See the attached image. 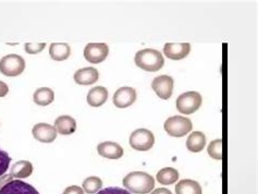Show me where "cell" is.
<instances>
[{
    "label": "cell",
    "mask_w": 258,
    "mask_h": 194,
    "mask_svg": "<svg viewBox=\"0 0 258 194\" xmlns=\"http://www.w3.org/2000/svg\"><path fill=\"white\" fill-rule=\"evenodd\" d=\"M179 172L172 167H166L157 172V181L162 185H170L178 181Z\"/></svg>",
    "instance_id": "obj_22"
},
{
    "label": "cell",
    "mask_w": 258,
    "mask_h": 194,
    "mask_svg": "<svg viewBox=\"0 0 258 194\" xmlns=\"http://www.w3.org/2000/svg\"><path fill=\"white\" fill-rule=\"evenodd\" d=\"M206 145V137L201 131L192 132L186 141V147L188 151L193 153H199L204 150Z\"/></svg>",
    "instance_id": "obj_19"
},
{
    "label": "cell",
    "mask_w": 258,
    "mask_h": 194,
    "mask_svg": "<svg viewBox=\"0 0 258 194\" xmlns=\"http://www.w3.org/2000/svg\"><path fill=\"white\" fill-rule=\"evenodd\" d=\"M99 79V72L93 67L82 68L74 73V81L80 85H92L97 82Z\"/></svg>",
    "instance_id": "obj_13"
},
{
    "label": "cell",
    "mask_w": 258,
    "mask_h": 194,
    "mask_svg": "<svg viewBox=\"0 0 258 194\" xmlns=\"http://www.w3.org/2000/svg\"><path fill=\"white\" fill-rule=\"evenodd\" d=\"M152 194H172V193H171L170 190H168V189H166V188H159V189H157V190L153 191Z\"/></svg>",
    "instance_id": "obj_31"
},
{
    "label": "cell",
    "mask_w": 258,
    "mask_h": 194,
    "mask_svg": "<svg viewBox=\"0 0 258 194\" xmlns=\"http://www.w3.org/2000/svg\"><path fill=\"white\" fill-rule=\"evenodd\" d=\"M46 47V43H28L25 44L24 49L25 51L30 53V55H35L42 50H44Z\"/></svg>",
    "instance_id": "obj_26"
},
{
    "label": "cell",
    "mask_w": 258,
    "mask_h": 194,
    "mask_svg": "<svg viewBox=\"0 0 258 194\" xmlns=\"http://www.w3.org/2000/svg\"><path fill=\"white\" fill-rule=\"evenodd\" d=\"M83 191L87 194H96L103 186V181L98 177H88L83 181Z\"/></svg>",
    "instance_id": "obj_23"
},
{
    "label": "cell",
    "mask_w": 258,
    "mask_h": 194,
    "mask_svg": "<svg viewBox=\"0 0 258 194\" xmlns=\"http://www.w3.org/2000/svg\"><path fill=\"white\" fill-rule=\"evenodd\" d=\"M0 194H39L38 191L33 185L26 183L22 180H12L11 182L7 183L0 190Z\"/></svg>",
    "instance_id": "obj_12"
},
{
    "label": "cell",
    "mask_w": 258,
    "mask_h": 194,
    "mask_svg": "<svg viewBox=\"0 0 258 194\" xmlns=\"http://www.w3.org/2000/svg\"><path fill=\"white\" fill-rule=\"evenodd\" d=\"M33 172V165L29 160H19L11 167L10 175L17 179L29 178Z\"/></svg>",
    "instance_id": "obj_17"
},
{
    "label": "cell",
    "mask_w": 258,
    "mask_h": 194,
    "mask_svg": "<svg viewBox=\"0 0 258 194\" xmlns=\"http://www.w3.org/2000/svg\"><path fill=\"white\" fill-rule=\"evenodd\" d=\"M207 152L212 158L216 160H221L222 159V140L218 139V140H215L213 142H210L208 145Z\"/></svg>",
    "instance_id": "obj_24"
},
{
    "label": "cell",
    "mask_w": 258,
    "mask_h": 194,
    "mask_svg": "<svg viewBox=\"0 0 258 194\" xmlns=\"http://www.w3.org/2000/svg\"><path fill=\"white\" fill-rule=\"evenodd\" d=\"M109 47L105 43H90L84 48V58L90 63L97 64L108 57Z\"/></svg>",
    "instance_id": "obj_7"
},
{
    "label": "cell",
    "mask_w": 258,
    "mask_h": 194,
    "mask_svg": "<svg viewBox=\"0 0 258 194\" xmlns=\"http://www.w3.org/2000/svg\"><path fill=\"white\" fill-rule=\"evenodd\" d=\"M174 86V80L169 76H160L154 79L152 88L156 94L161 99H169L172 95Z\"/></svg>",
    "instance_id": "obj_8"
},
{
    "label": "cell",
    "mask_w": 258,
    "mask_h": 194,
    "mask_svg": "<svg viewBox=\"0 0 258 194\" xmlns=\"http://www.w3.org/2000/svg\"><path fill=\"white\" fill-rule=\"evenodd\" d=\"M33 100L38 106H47L55 100V93L49 88H40L34 93Z\"/></svg>",
    "instance_id": "obj_21"
},
{
    "label": "cell",
    "mask_w": 258,
    "mask_h": 194,
    "mask_svg": "<svg viewBox=\"0 0 258 194\" xmlns=\"http://www.w3.org/2000/svg\"><path fill=\"white\" fill-rule=\"evenodd\" d=\"M108 99V90L104 86H96L90 90L86 97L87 104L92 107L103 106Z\"/></svg>",
    "instance_id": "obj_15"
},
{
    "label": "cell",
    "mask_w": 258,
    "mask_h": 194,
    "mask_svg": "<svg viewBox=\"0 0 258 194\" xmlns=\"http://www.w3.org/2000/svg\"><path fill=\"white\" fill-rule=\"evenodd\" d=\"M25 70V60L16 53L5 56L0 60V72L6 77H18Z\"/></svg>",
    "instance_id": "obj_4"
},
{
    "label": "cell",
    "mask_w": 258,
    "mask_h": 194,
    "mask_svg": "<svg viewBox=\"0 0 258 194\" xmlns=\"http://www.w3.org/2000/svg\"><path fill=\"white\" fill-rule=\"evenodd\" d=\"M135 100H137V91L133 88H128V86L120 88L115 91L112 98L113 105L118 108H126V107L134 104Z\"/></svg>",
    "instance_id": "obj_9"
},
{
    "label": "cell",
    "mask_w": 258,
    "mask_h": 194,
    "mask_svg": "<svg viewBox=\"0 0 258 194\" xmlns=\"http://www.w3.org/2000/svg\"><path fill=\"white\" fill-rule=\"evenodd\" d=\"M49 55L56 61H63L70 57L71 48L66 43H53L49 47Z\"/></svg>",
    "instance_id": "obj_18"
},
{
    "label": "cell",
    "mask_w": 258,
    "mask_h": 194,
    "mask_svg": "<svg viewBox=\"0 0 258 194\" xmlns=\"http://www.w3.org/2000/svg\"><path fill=\"white\" fill-rule=\"evenodd\" d=\"M9 92V88L5 82L0 81V97H5Z\"/></svg>",
    "instance_id": "obj_30"
},
{
    "label": "cell",
    "mask_w": 258,
    "mask_h": 194,
    "mask_svg": "<svg viewBox=\"0 0 258 194\" xmlns=\"http://www.w3.org/2000/svg\"><path fill=\"white\" fill-rule=\"evenodd\" d=\"M96 194H131V193L124 189L118 188V186H109V188L100 190Z\"/></svg>",
    "instance_id": "obj_27"
},
{
    "label": "cell",
    "mask_w": 258,
    "mask_h": 194,
    "mask_svg": "<svg viewBox=\"0 0 258 194\" xmlns=\"http://www.w3.org/2000/svg\"><path fill=\"white\" fill-rule=\"evenodd\" d=\"M191 51L188 43H167L164 47V53L171 60H181L185 58Z\"/></svg>",
    "instance_id": "obj_11"
},
{
    "label": "cell",
    "mask_w": 258,
    "mask_h": 194,
    "mask_svg": "<svg viewBox=\"0 0 258 194\" xmlns=\"http://www.w3.org/2000/svg\"><path fill=\"white\" fill-rule=\"evenodd\" d=\"M62 194H84V191L79 185H70L63 191Z\"/></svg>",
    "instance_id": "obj_28"
},
{
    "label": "cell",
    "mask_w": 258,
    "mask_h": 194,
    "mask_svg": "<svg viewBox=\"0 0 258 194\" xmlns=\"http://www.w3.org/2000/svg\"><path fill=\"white\" fill-rule=\"evenodd\" d=\"M32 135L38 142L51 143L57 138V131L55 126L48 123H37L33 126Z\"/></svg>",
    "instance_id": "obj_10"
},
{
    "label": "cell",
    "mask_w": 258,
    "mask_h": 194,
    "mask_svg": "<svg viewBox=\"0 0 258 194\" xmlns=\"http://www.w3.org/2000/svg\"><path fill=\"white\" fill-rule=\"evenodd\" d=\"M124 188L135 194H147L155 186V179L144 171H133L123 179Z\"/></svg>",
    "instance_id": "obj_1"
},
{
    "label": "cell",
    "mask_w": 258,
    "mask_h": 194,
    "mask_svg": "<svg viewBox=\"0 0 258 194\" xmlns=\"http://www.w3.org/2000/svg\"><path fill=\"white\" fill-rule=\"evenodd\" d=\"M57 133L62 136H70L77 130V121L70 116H60L55 121Z\"/></svg>",
    "instance_id": "obj_16"
},
{
    "label": "cell",
    "mask_w": 258,
    "mask_h": 194,
    "mask_svg": "<svg viewBox=\"0 0 258 194\" xmlns=\"http://www.w3.org/2000/svg\"><path fill=\"white\" fill-rule=\"evenodd\" d=\"M97 151L100 156L108 159H119L123 156V149L115 142H103L98 144Z\"/></svg>",
    "instance_id": "obj_14"
},
{
    "label": "cell",
    "mask_w": 258,
    "mask_h": 194,
    "mask_svg": "<svg viewBox=\"0 0 258 194\" xmlns=\"http://www.w3.org/2000/svg\"><path fill=\"white\" fill-rule=\"evenodd\" d=\"M155 143V137L148 129L135 130L130 137V145L132 149L140 152L151 150Z\"/></svg>",
    "instance_id": "obj_6"
},
{
    "label": "cell",
    "mask_w": 258,
    "mask_h": 194,
    "mask_svg": "<svg viewBox=\"0 0 258 194\" xmlns=\"http://www.w3.org/2000/svg\"><path fill=\"white\" fill-rule=\"evenodd\" d=\"M12 180H13V177L11 175L10 176L9 175H4V176L0 177V190H2L7 183L11 182Z\"/></svg>",
    "instance_id": "obj_29"
},
{
    "label": "cell",
    "mask_w": 258,
    "mask_h": 194,
    "mask_svg": "<svg viewBox=\"0 0 258 194\" xmlns=\"http://www.w3.org/2000/svg\"><path fill=\"white\" fill-rule=\"evenodd\" d=\"M11 162V157L8 155V153L0 149V177L4 176L9 169V165Z\"/></svg>",
    "instance_id": "obj_25"
},
{
    "label": "cell",
    "mask_w": 258,
    "mask_h": 194,
    "mask_svg": "<svg viewBox=\"0 0 258 194\" xmlns=\"http://www.w3.org/2000/svg\"><path fill=\"white\" fill-rule=\"evenodd\" d=\"M164 129L169 136L174 138H182L192 131L193 123L191 119L186 117L173 116L166 120Z\"/></svg>",
    "instance_id": "obj_3"
},
{
    "label": "cell",
    "mask_w": 258,
    "mask_h": 194,
    "mask_svg": "<svg viewBox=\"0 0 258 194\" xmlns=\"http://www.w3.org/2000/svg\"><path fill=\"white\" fill-rule=\"evenodd\" d=\"M202 96L199 92H186L176 99V108L183 115H191L199 110L202 105Z\"/></svg>",
    "instance_id": "obj_5"
},
{
    "label": "cell",
    "mask_w": 258,
    "mask_h": 194,
    "mask_svg": "<svg viewBox=\"0 0 258 194\" xmlns=\"http://www.w3.org/2000/svg\"><path fill=\"white\" fill-rule=\"evenodd\" d=\"M176 194H202V186L199 182L191 179H184L175 185Z\"/></svg>",
    "instance_id": "obj_20"
},
{
    "label": "cell",
    "mask_w": 258,
    "mask_h": 194,
    "mask_svg": "<svg viewBox=\"0 0 258 194\" xmlns=\"http://www.w3.org/2000/svg\"><path fill=\"white\" fill-rule=\"evenodd\" d=\"M135 64L147 72H157L165 64L164 55L158 50L146 48L137 52L134 58Z\"/></svg>",
    "instance_id": "obj_2"
}]
</instances>
